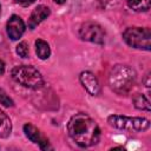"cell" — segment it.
<instances>
[{"instance_id":"12","label":"cell","mask_w":151,"mask_h":151,"mask_svg":"<svg viewBox=\"0 0 151 151\" xmlns=\"http://www.w3.org/2000/svg\"><path fill=\"white\" fill-rule=\"evenodd\" d=\"M35 53H37V55H38L40 59H42V60L47 59V58L51 55L50 45H48L45 40H42V39L35 40Z\"/></svg>"},{"instance_id":"2","label":"cell","mask_w":151,"mask_h":151,"mask_svg":"<svg viewBox=\"0 0 151 151\" xmlns=\"http://www.w3.org/2000/svg\"><path fill=\"white\" fill-rule=\"evenodd\" d=\"M137 74L134 70L127 65H114L109 74V85L118 94L127 93L134 85Z\"/></svg>"},{"instance_id":"9","label":"cell","mask_w":151,"mask_h":151,"mask_svg":"<svg viewBox=\"0 0 151 151\" xmlns=\"http://www.w3.org/2000/svg\"><path fill=\"white\" fill-rule=\"evenodd\" d=\"M79 80L83 87L91 94V96H98L100 93V85L97 79V77L90 72V71H84L79 74Z\"/></svg>"},{"instance_id":"15","label":"cell","mask_w":151,"mask_h":151,"mask_svg":"<svg viewBox=\"0 0 151 151\" xmlns=\"http://www.w3.org/2000/svg\"><path fill=\"white\" fill-rule=\"evenodd\" d=\"M17 53L21 58H27L28 57V53H29V48H28L27 42H25V41L19 42L18 46H17Z\"/></svg>"},{"instance_id":"11","label":"cell","mask_w":151,"mask_h":151,"mask_svg":"<svg viewBox=\"0 0 151 151\" xmlns=\"http://www.w3.org/2000/svg\"><path fill=\"white\" fill-rule=\"evenodd\" d=\"M11 131H12L11 119L2 110H0V137L7 138L11 134Z\"/></svg>"},{"instance_id":"1","label":"cell","mask_w":151,"mask_h":151,"mask_svg":"<svg viewBox=\"0 0 151 151\" xmlns=\"http://www.w3.org/2000/svg\"><path fill=\"white\" fill-rule=\"evenodd\" d=\"M67 132L80 147L96 145L100 139V129L94 119L84 112L76 113L67 123Z\"/></svg>"},{"instance_id":"5","label":"cell","mask_w":151,"mask_h":151,"mask_svg":"<svg viewBox=\"0 0 151 151\" xmlns=\"http://www.w3.org/2000/svg\"><path fill=\"white\" fill-rule=\"evenodd\" d=\"M124 41L133 48L150 51L151 31L147 27H129L123 32Z\"/></svg>"},{"instance_id":"10","label":"cell","mask_w":151,"mask_h":151,"mask_svg":"<svg viewBox=\"0 0 151 151\" xmlns=\"http://www.w3.org/2000/svg\"><path fill=\"white\" fill-rule=\"evenodd\" d=\"M50 14H51V11L47 6L39 5L38 7H35L28 18V28L34 29L40 22H42L45 19H47V17Z\"/></svg>"},{"instance_id":"13","label":"cell","mask_w":151,"mask_h":151,"mask_svg":"<svg viewBox=\"0 0 151 151\" xmlns=\"http://www.w3.org/2000/svg\"><path fill=\"white\" fill-rule=\"evenodd\" d=\"M126 4L134 12H146L151 6V0H126Z\"/></svg>"},{"instance_id":"8","label":"cell","mask_w":151,"mask_h":151,"mask_svg":"<svg viewBox=\"0 0 151 151\" xmlns=\"http://www.w3.org/2000/svg\"><path fill=\"white\" fill-rule=\"evenodd\" d=\"M25 28H26V26H25L24 20L19 15H15V14H13L8 19L7 25H6L7 35L12 40H18L19 38H21V35L25 32Z\"/></svg>"},{"instance_id":"4","label":"cell","mask_w":151,"mask_h":151,"mask_svg":"<svg viewBox=\"0 0 151 151\" xmlns=\"http://www.w3.org/2000/svg\"><path fill=\"white\" fill-rule=\"evenodd\" d=\"M107 123L116 129L130 132H143L150 127V120L142 117H126L112 114L107 118Z\"/></svg>"},{"instance_id":"21","label":"cell","mask_w":151,"mask_h":151,"mask_svg":"<svg viewBox=\"0 0 151 151\" xmlns=\"http://www.w3.org/2000/svg\"><path fill=\"white\" fill-rule=\"evenodd\" d=\"M0 14H1V5H0Z\"/></svg>"},{"instance_id":"14","label":"cell","mask_w":151,"mask_h":151,"mask_svg":"<svg viewBox=\"0 0 151 151\" xmlns=\"http://www.w3.org/2000/svg\"><path fill=\"white\" fill-rule=\"evenodd\" d=\"M132 101H133L134 107L138 109V110H143V111H150L151 110L150 100L144 94H140V93L134 94L133 98H132Z\"/></svg>"},{"instance_id":"3","label":"cell","mask_w":151,"mask_h":151,"mask_svg":"<svg viewBox=\"0 0 151 151\" xmlns=\"http://www.w3.org/2000/svg\"><path fill=\"white\" fill-rule=\"evenodd\" d=\"M11 76L14 81L31 90H38L44 85L41 73L31 65H18L12 68Z\"/></svg>"},{"instance_id":"7","label":"cell","mask_w":151,"mask_h":151,"mask_svg":"<svg viewBox=\"0 0 151 151\" xmlns=\"http://www.w3.org/2000/svg\"><path fill=\"white\" fill-rule=\"evenodd\" d=\"M24 132L26 134V137L33 142L34 144H38L40 146L41 150H47V149H52V146L50 145L48 139L40 132V130L38 127H35L34 125L27 123L24 125Z\"/></svg>"},{"instance_id":"18","label":"cell","mask_w":151,"mask_h":151,"mask_svg":"<svg viewBox=\"0 0 151 151\" xmlns=\"http://www.w3.org/2000/svg\"><path fill=\"white\" fill-rule=\"evenodd\" d=\"M5 72V63L0 59V76H2Z\"/></svg>"},{"instance_id":"19","label":"cell","mask_w":151,"mask_h":151,"mask_svg":"<svg viewBox=\"0 0 151 151\" xmlns=\"http://www.w3.org/2000/svg\"><path fill=\"white\" fill-rule=\"evenodd\" d=\"M149 78H150V76L147 74V76H146V79H145V86H146L147 88L150 87V81H149Z\"/></svg>"},{"instance_id":"17","label":"cell","mask_w":151,"mask_h":151,"mask_svg":"<svg viewBox=\"0 0 151 151\" xmlns=\"http://www.w3.org/2000/svg\"><path fill=\"white\" fill-rule=\"evenodd\" d=\"M18 5H20V6H24V7H27V6H29V5H32L35 0H14Z\"/></svg>"},{"instance_id":"6","label":"cell","mask_w":151,"mask_h":151,"mask_svg":"<svg viewBox=\"0 0 151 151\" xmlns=\"http://www.w3.org/2000/svg\"><path fill=\"white\" fill-rule=\"evenodd\" d=\"M79 37L93 44H104L105 41V31L104 28L93 21L84 22L79 28Z\"/></svg>"},{"instance_id":"16","label":"cell","mask_w":151,"mask_h":151,"mask_svg":"<svg viewBox=\"0 0 151 151\" xmlns=\"http://www.w3.org/2000/svg\"><path fill=\"white\" fill-rule=\"evenodd\" d=\"M0 104L4 105V106H6V107H12L14 105L13 100L9 98V96L2 88H0Z\"/></svg>"},{"instance_id":"20","label":"cell","mask_w":151,"mask_h":151,"mask_svg":"<svg viewBox=\"0 0 151 151\" xmlns=\"http://www.w3.org/2000/svg\"><path fill=\"white\" fill-rule=\"evenodd\" d=\"M54 2H57V4H59V5H61V4H64V2H66V0H53Z\"/></svg>"}]
</instances>
